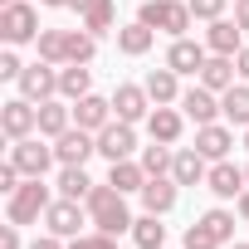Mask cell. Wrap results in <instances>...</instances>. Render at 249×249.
I'll return each mask as SVG.
<instances>
[{"label": "cell", "mask_w": 249, "mask_h": 249, "mask_svg": "<svg viewBox=\"0 0 249 249\" xmlns=\"http://www.w3.org/2000/svg\"><path fill=\"white\" fill-rule=\"evenodd\" d=\"M88 220H93V230H103V234H132V225H137V215L127 210V196H122L117 186H93L88 191Z\"/></svg>", "instance_id": "cell-1"}, {"label": "cell", "mask_w": 249, "mask_h": 249, "mask_svg": "<svg viewBox=\"0 0 249 249\" xmlns=\"http://www.w3.org/2000/svg\"><path fill=\"white\" fill-rule=\"evenodd\" d=\"M49 205H54V196H49L44 176H25L20 191L5 200V220H15V225H35V220H44Z\"/></svg>", "instance_id": "cell-2"}, {"label": "cell", "mask_w": 249, "mask_h": 249, "mask_svg": "<svg viewBox=\"0 0 249 249\" xmlns=\"http://www.w3.org/2000/svg\"><path fill=\"white\" fill-rule=\"evenodd\" d=\"M137 20L142 25H152L157 35H171V39H181L186 30H191V5L186 0H142V10H137Z\"/></svg>", "instance_id": "cell-3"}, {"label": "cell", "mask_w": 249, "mask_h": 249, "mask_svg": "<svg viewBox=\"0 0 249 249\" xmlns=\"http://www.w3.org/2000/svg\"><path fill=\"white\" fill-rule=\"evenodd\" d=\"M0 39H5L10 49L39 39V15H35L30 0H5V5H0Z\"/></svg>", "instance_id": "cell-4"}, {"label": "cell", "mask_w": 249, "mask_h": 249, "mask_svg": "<svg viewBox=\"0 0 249 249\" xmlns=\"http://www.w3.org/2000/svg\"><path fill=\"white\" fill-rule=\"evenodd\" d=\"M83 225H93L83 200H69V196H59V200L44 210V230H49V234H59V239H78V234H83Z\"/></svg>", "instance_id": "cell-5"}, {"label": "cell", "mask_w": 249, "mask_h": 249, "mask_svg": "<svg viewBox=\"0 0 249 249\" xmlns=\"http://www.w3.org/2000/svg\"><path fill=\"white\" fill-rule=\"evenodd\" d=\"M0 132H5L10 142H25L39 132V103L30 98H10V103H0Z\"/></svg>", "instance_id": "cell-6"}, {"label": "cell", "mask_w": 249, "mask_h": 249, "mask_svg": "<svg viewBox=\"0 0 249 249\" xmlns=\"http://www.w3.org/2000/svg\"><path fill=\"white\" fill-rule=\"evenodd\" d=\"M98 157H107V161L137 157V127H132V122H122V117H112L107 127L98 132Z\"/></svg>", "instance_id": "cell-7"}, {"label": "cell", "mask_w": 249, "mask_h": 249, "mask_svg": "<svg viewBox=\"0 0 249 249\" xmlns=\"http://www.w3.org/2000/svg\"><path fill=\"white\" fill-rule=\"evenodd\" d=\"M20 83V98L30 103H44V98H59V64H25V73L15 78Z\"/></svg>", "instance_id": "cell-8"}, {"label": "cell", "mask_w": 249, "mask_h": 249, "mask_svg": "<svg viewBox=\"0 0 249 249\" xmlns=\"http://www.w3.org/2000/svg\"><path fill=\"white\" fill-rule=\"evenodd\" d=\"M152 93L142 88V83H117L112 88V112L122 117V122H132V127H137V122H147L152 117Z\"/></svg>", "instance_id": "cell-9"}, {"label": "cell", "mask_w": 249, "mask_h": 249, "mask_svg": "<svg viewBox=\"0 0 249 249\" xmlns=\"http://www.w3.org/2000/svg\"><path fill=\"white\" fill-rule=\"evenodd\" d=\"M93 152H98V132L78 127V122H73L64 137H54V157H59V166H83Z\"/></svg>", "instance_id": "cell-10"}, {"label": "cell", "mask_w": 249, "mask_h": 249, "mask_svg": "<svg viewBox=\"0 0 249 249\" xmlns=\"http://www.w3.org/2000/svg\"><path fill=\"white\" fill-rule=\"evenodd\" d=\"M10 161L25 176H44L59 157H54V147H44V137H25V142H10Z\"/></svg>", "instance_id": "cell-11"}, {"label": "cell", "mask_w": 249, "mask_h": 249, "mask_svg": "<svg viewBox=\"0 0 249 249\" xmlns=\"http://www.w3.org/2000/svg\"><path fill=\"white\" fill-rule=\"evenodd\" d=\"M244 186H249V176L225 157V161H210V176H205V191L215 196V200H239L244 196Z\"/></svg>", "instance_id": "cell-12"}, {"label": "cell", "mask_w": 249, "mask_h": 249, "mask_svg": "<svg viewBox=\"0 0 249 249\" xmlns=\"http://www.w3.org/2000/svg\"><path fill=\"white\" fill-rule=\"evenodd\" d=\"M137 196H142V210H152V215H171L176 200H181V181H176V176H147V186H142Z\"/></svg>", "instance_id": "cell-13"}, {"label": "cell", "mask_w": 249, "mask_h": 249, "mask_svg": "<svg viewBox=\"0 0 249 249\" xmlns=\"http://www.w3.org/2000/svg\"><path fill=\"white\" fill-rule=\"evenodd\" d=\"M181 112L196 122V127H205V122H220V117H225V112H220V93H210L205 83H196V88L181 93Z\"/></svg>", "instance_id": "cell-14"}, {"label": "cell", "mask_w": 249, "mask_h": 249, "mask_svg": "<svg viewBox=\"0 0 249 249\" xmlns=\"http://www.w3.org/2000/svg\"><path fill=\"white\" fill-rule=\"evenodd\" d=\"M147 132H152V142L176 147V142H181V132H186V112H181V107H171V103H157V107H152V117H147Z\"/></svg>", "instance_id": "cell-15"}, {"label": "cell", "mask_w": 249, "mask_h": 249, "mask_svg": "<svg viewBox=\"0 0 249 249\" xmlns=\"http://www.w3.org/2000/svg\"><path fill=\"white\" fill-rule=\"evenodd\" d=\"M69 127H73V103H69V98H44V103H39V137L54 142V137H64Z\"/></svg>", "instance_id": "cell-16"}, {"label": "cell", "mask_w": 249, "mask_h": 249, "mask_svg": "<svg viewBox=\"0 0 249 249\" xmlns=\"http://www.w3.org/2000/svg\"><path fill=\"white\" fill-rule=\"evenodd\" d=\"M230 147H234V132L225 127V122H205V127H196V152L205 161H225Z\"/></svg>", "instance_id": "cell-17"}, {"label": "cell", "mask_w": 249, "mask_h": 249, "mask_svg": "<svg viewBox=\"0 0 249 249\" xmlns=\"http://www.w3.org/2000/svg\"><path fill=\"white\" fill-rule=\"evenodd\" d=\"M112 117H117V112H112V98L88 93V98H78V103H73V122H78V127H88V132H103Z\"/></svg>", "instance_id": "cell-18"}, {"label": "cell", "mask_w": 249, "mask_h": 249, "mask_svg": "<svg viewBox=\"0 0 249 249\" xmlns=\"http://www.w3.org/2000/svg\"><path fill=\"white\" fill-rule=\"evenodd\" d=\"M205 49H210V54H230V59H234V54L244 49V30H239L234 20H225V15H220V20H210V30H205Z\"/></svg>", "instance_id": "cell-19"}, {"label": "cell", "mask_w": 249, "mask_h": 249, "mask_svg": "<svg viewBox=\"0 0 249 249\" xmlns=\"http://www.w3.org/2000/svg\"><path fill=\"white\" fill-rule=\"evenodd\" d=\"M142 88L152 93V103H181V73L171 69V64H161V69H147V78H142Z\"/></svg>", "instance_id": "cell-20"}, {"label": "cell", "mask_w": 249, "mask_h": 249, "mask_svg": "<svg viewBox=\"0 0 249 249\" xmlns=\"http://www.w3.org/2000/svg\"><path fill=\"white\" fill-rule=\"evenodd\" d=\"M210 59V49L205 44H196V39H171V49H166V64L176 69V73H200V64Z\"/></svg>", "instance_id": "cell-21"}, {"label": "cell", "mask_w": 249, "mask_h": 249, "mask_svg": "<svg viewBox=\"0 0 249 249\" xmlns=\"http://www.w3.org/2000/svg\"><path fill=\"white\" fill-rule=\"evenodd\" d=\"M157 44V30L132 20V25H117V54H127V59H142L147 49Z\"/></svg>", "instance_id": "cell-22"}, {"label": "cell", "mask_w": 249, "mask_h": 249, "mask_svg": "<svg viewBox=\"0 0 249 249\" xmlns=\"http://www.w3.org/2000/svg\"><path fill=\"white\" fill-rule=\"evenodd\" d=\"M78 25L88 30V35H117L112 25H117V5H112V0H88V5L78 10Z\"/></svg>", "instance_id": "cell-23"}, {"label": "cell", "mask_w": 249, "mask_h": 249, "mask_svg": "<svg viewBox=\"0 0 249 249\" xmlns=\"http://www.w3.org/2000/svg\"><path fill=\"white\" fill-rule=\"evenodd\" d=\"M234 73H239V69H234V59H230V54H210V59L200 64V73H196V78H200L210 93H225V88H234Z\"/></svg>", "instance_id": "cell-24"}, {"label": "cell", "mask_w": 249, "mask_h": 249, "mask_svg": "<svg viewBox=\"0 0 249 249\" xmlns=\"http://www.w3.org/2000/svg\"><path fill=\"white\" fill-rule=\"evenodd\" d=\"M88 93H93V69L88 64H59V98L78 103Z\"/></svg>", "instance_id": "cell-25"}, {"label": "cell", "mask_w": 249, "mask_h": 249, "mask_svg": "<svg viewBox=\"0 0 249 249\" xmlns=\"http://www.w3.org/2000/svg\"><path fill=\"white\" fill-rule=\"evenodd\" d=\"M171 176H176L181 186H205V176H210V161H205L196 147H181V152H176V161H171Z\"/></svg>", "instance_id": "cell-26"}, {"label": "cell", "mask_w": 249, "mask_h": 249, "mask_svg": "<svg viewBox=\"0 0 249 249\" xmlns=\"http://www.w3.org/2000/svg\"><path fill=\"white\" fill-rule=\"evenodd\" d=\"M107 186H117L122 196H132V191L147 186V166H142L137 157H127V161H107Z\"/></svg>", "instance_id": "cell-27"}, {"label": "cell", "mask_w": 249, "mask_h": 249, "mask_svg": "<svg viewBox=\"0 0 249 249\" xmlns=\"http://www.w3.org/2000/svg\"><path fill=\"white\" fill-rule=\"evenodd\" d=\"M220 112H225L230 127H249V83H244V78L220 93Z\"/></svg>", "instance_id": "cell-28"}, {"label": "cell", "mask_w": 249, "mask_h": 249, "mask_svg": "<svg viewBox=\"0 0 249 249\" xmlns=\"http://www.w3.org/2000/svg\"><path fill=\"white\" fill-rule=\"evenodd\" d=\"M132 244L137 249H166V225H161V215H137V225H132Z\"/></svg>", "instance_id": "cell-29"}, {"label": "cell", "mask_w": 249, "mask_h": 249, "mask_svg": "<svg viewBox=\"0 0 249 249\" xmlns=\"http://www.w3.org/2000/svg\"><path fill=\"white\" fill-rule=\"evenodd\" d=\"M93 186H98V181H93L83 166H59V196H69V200H88Z\"/></svg>", "instance_id": "cell-30"}, {"label": "cell", "mask_w": 249, "mask_h": 249, "mask_svg": "<svg viewBox=\"0 0 249 249\" xmlns=\"http://www.w3.org/2000/svg\"><path fill=\"white\" fill-rule=\"evenodd\" d=\"M39 59L44 64H69V30H39Z\"/></svg>", "instance_id": "cell-31"}, {"label": "cell", "mask_w": 249, "mask_h": 249, "mask_svg": "<svg viewBox=\"0 0 249 249\" xmlns=\"http://www.w3.org/2000/svg\"><path fill=\"white\" fill-rule=\"evenodd\" d=\"M142 166H147V176H171V161H176V152L166 147V142H152V147H142V157H137Z\"/></svg>", "instance_id": "cell-32"}, {"label": "cell", "mask_w": 249, "mask_h": 249, "mask_svg": "<svg viewBox=\"0 0 249 249\" xmlns=\"http://www.w3.org/2000/svg\"><path fill=\"white\" fill-rule=\"evenodd\" d=\"M93 54H98V35H88L83 25L69 30V64H93Z\"/></svg>", "instance_id": "cell-33"}, {"label": "cell", "mask_w": 249, "mask_h": 249, "mask_svg": "<svg viewBox=\"0 0 249 249\" xmlns=\"http://www.w3.org/2000/svg\"><path fill=\"white\" fill-rule=\"evenodd\" d=\"M200 225H205V230H210L220 244H230V239H234V210H225V205L205 210V215H200Z\"/></svg>", "instance_id": "cell-34"}, {"label": "cell", "mask_w": 249, "mask_h": 249, "mask_svg": "<svg viewBox=\"0 0 249 249\" xmlns=\"http://www.w3.org/2000/svg\"><path fill=\"white\" fill-rule=\"evenodd\" d=\"M181 249H225V244H220V239H215V234H210V230H205V225L196 220V225L186 230V239H181Z\"/></svg>", "instance_id": "cell-35"}, {"label": "cell", "mask_w": 249, "mask_h": 249, "mask_svg": "<svg viewBox=\"0 0 249 249\" xmlns=\"http://www.w3.org/2000/svg\"><path fill=\"white\" fill-rule=\"evenodd\" d=\"M69 249H117V234H103V230H93V234H78V239H69Z\"/></svg>", "instance_id": "cell-36"}, {"label": "cell", "mask_w": 249, "mask_h": 249, "mask_svg": "<svg viewBox=\"0 0 249 249\" xmlns=\"http://www.w3.org/2000/svg\"><path fill=\"white\" fill-rule=\"evenodd\" d=\"M186 5H191V15H196V20H205V25H210V20H220V15H225L230 0H186Z\"/></svg>", "instance_id": "cell-37"}, {"label": "cell", "mask_w": 249, "mask_h": 249, "mask_svg": "<svg viewBox=\"0 0 249 249\" xmlns=\"http://www.w3.org/2000/svg\"><path fill=\"white\" fill-rule=\"evenodd\" d=\"M20 73H25V64H20V54L5 44V54H0V78H10V83H15Z\"/></svg>", "instance_id": "cell-38"}, {"label": "cell", "mask_w": 249, "mask_h": 249, "mask_svg": "<svg viewBox=\"0 0 249 249\" xmlns=\"http://www.w3.org/2000/svg\"><path fill=\"white\" fill-rule=\"evenodd\" d=\"M0 249H25V239H20V225H15V220H5V230H0Z\"/></svg>", "instance_id": "cell-39"}, {"label": "cell", "mask_w": 249, "mask_h": 249, "mask_svg": "<svg viewBox=\"0 0 249 249\" xmlns=\"http://www.w3.org/2000/svg\"><path fill=\"white\" fill-rule=\"evenodd\" d=\"M234 25L249 35V0H234Z\"/></svg>", "instance_id": "cell-40"}, {"label": "cell", "mask_w": 249, "mask_h": 249, "mask_svg": "<svg viewBox=\"0 0 249 249\" xmlns=\"http://www.w3.org/2000/svg\"><path fill=\"white\" fill-rule=\"evenodd\" d=\"M30 249H69V244H64V239H59V234H39V239H35V244H30Z\"/></svg>", "instance_id": "cell-41"}, {"label": "cell", "mask_w": 249, "mask_h": 249, "mask_svg": "<svg viewBox=\"0 0 249 249\" xmlns=\"http://www.w3.org/2000/svg\"><path fill=\"white\" fill-rule=\"evenodd\" d=\"M234 69H239V78H244V83H249V44H244V49H239V54H234Z\"/></svg>", "instance_id": "cell-42"}, {"label": "cell", "mask_w": 249, "mask_h": 249, "mask_svg": "<svg viewBox=\"0 0 249 249\" xmlns=\"http://www.w3.org/2000/svg\"><path fill=\"white\" fill-rule=\"evenodd\" d=\"M234 205H239V220H249V186H244V196H239Z\"/></svg>", "instance_id": "cell-43"}, {"label": "cell", "mask_w": 249, "mask_h": 249, "mask_svg": "<svg viewBox=\"0 0 249 249\" xmlns=\"http://www.w3.org/2000/svg\"><path fill=\"white\" fill-rule=\"evenodd\" d=\"M39 5H49V10H73V0H39Z\"/></svg>", "instance_id": "cell-44"}, {"label": "cell", "mask_w": 249, "mask_h": 249, "mask_svg": "<svg viewBox=\"0 0 249 249\" xmlns=\"http://www.w3.org/2000/svg\"><path fill=\"white\" fill-rule=\"evenodd\" d=\"M225 249H249V244H239V239H230V244H225Z\"/></svg>", "instance_id": "cell-45"}, {"label": "cell", "mask_w": 249, "mask_h": 249, "mask_svg": "<svg viewBox=\"0 0 249 249\" xmlns=\"http://www.w3.org/2000/svg\"><path fill=\"white\" fill-rule=\"evenodd\" d=\"M244 147H249V127H244Z\"/></svg>", "instance_id": "cell-46"}, {"label": "cell", "mask_w": 249, "mask_h": 249, "mask_svg": "<svg viewBox=\"0 0 249 249\" xmlns=\"http://www.w3.org/2000/svg\"><path fill=\"white\" fill-rule=\"evenodd\" d=\"M244 176H249V166H244Z\"/></svg>", "instance_id": "cell-47"}]
</instances>
